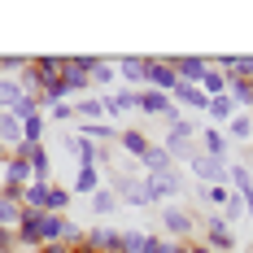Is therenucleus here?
<instances>
[{
    "label": "nucleus",
    "mask_w": 253,
    "mask_h": 253,
    "mask_svg": "<svg viewBox=\"0 0 253 253\" xmlns=\"http://www.w3.org/2000/svg\"><path fill=\"white\" fill-rule=\"evenodd\" d=\"M149 231H140V227H126L118 231V253H149Z\"/></svg>",
    "instance_id": "20"
},
{
    "label": "nucleus",
    "mask_w": 253,
    "mask_h": 253,
    "mask_svg": "<svg viewBox=\"0 0 253 253\" xmlns=\"http://www.w3.org/2000/svg\"><path fill=\"white\" fill-rule=\"evenodd\" d=\"M249 253H253V249H249Z\"/></svg>",
    "instance_id": "41"
},
{
    "label": "nucleus",
    "mask_w": 253,
    "mask_h": 253,
    "mask_svg": "<svg viewBox=\"0 0 253 253\" xmlns=\"http://www.w3.org/2000/svg\"><path fill=\"white\" fill-rule=\"evenodd\" d=\"M205 114H210V126H227L231 118L240 114V109H236V105H231V96L223 92V96H210V105H205Z\"/></svg>",
    "instance_id": "17"
},
{
    "label": "nucleus",
    "mask_w": 253,
    "mask_h": 253,
    "mask_svg": "<svg viewBox=\"0 0 253 253\" xmlns=\"http://www.w3.org/2000/svg\"><path fill=\"white\" fill-rule=\"evenodd\" d=\"M197 135H201V153L205 157H218V162L231 166V140H227L223 126H205V131H197Z\"/></svg>",
    "instance_id": "10"
},
{
    "label": "nucleus",
    "mask_w": 253,
    "mask_h": 253,
    "mask_svg": "<svg viewBox=\"0 0 253 253\" xmlns=\"http://www.w3.org/2000/svg\"><path fill=\"white\" fill-rule=\"evenodd\" d=\"M140 170H144V175H153V179H157V175H175L179 166H175V162H170V153L162 149V144H153V149L144 153V157H140Z\"/></svg>",
    "instance_id": "12"
},
{
    "label": "nucleus",
    "mask_w": 253,
    "mask_h": 253,
    "mask_svg": "<svg viewBox=\"0 0 253 253\" xmlns=\"http://www.w3.org/2000/svg\"><path fill=\"white\" fill-rule=\"evenodd\" d=\"M35 253H75V249H70V245H61V240H57V245H44V249H35Z\"/></svg>",
    "instance_id": "36"
},
{
    "label": "nucleus",
    "mask_w": 253,
    "mask_h": 253,
    "mask_svg": "<svg viewBox=\"0 0 253 253\" xmlns=\"http://www.w3.org/2000/svg\"><path fill=\"white\" fill-rule=\"evenodd\" d=\"M75 135L92 140V144H101V149L118 144V126H109V123H79V126H75Z\"/></svg>",
    "instance_id": "15"
},
{
    "label": "nucleus",
    "mask_w": 253,
    "mask_h": 253,
    "mask_svg": "<svg viewBox=\"0 0 253 253\" xmlns=\"http://www.w3.org/2000/svg\"><path fill=\"white\" fill-rule=\"evenodd\" d=\"M48 188H52V183H26V188H22V210H40V214H44Z\"/></svg>",
    "instance_id": "30"
},
{
    "label": "nucleus",
    "mask_w": 253,
    "mask_h": 253,
    "mask_svg": "<svg viewBox=\"0 0 253 253\" xmlns=\"http://www.w3.org/2000/svg\"><path fill=\"white\" fill-rule=\"evenodd\" d=\"M214 66H223L227 79H253V52H223L214 57Z\"/></svg>",
    "instance_id": "13"
},
{
    "label": "nucleus",
    "mask_w": 253,
    "mask_h": 253,
    "mask_svg": "<svg viewBox=\"0 0 253 253\" xmlns=\"http://www.w3.org/2000/svg\"><path fill=\"white\" fill-rule=\"evenodd\" d=\"M201 245H210L214 253H236L240 240H236V231H231L218 214H210V218H205V231H201Z\"/></svg>",
    "instance_id": "7"
},
{
    "label": "nucleus",
    "mask_w": 253,
    "mask_h": 253,
    "mask_svg": "<svg viewBox=\"0 0 253 253\" xmlns=\"http://www.w3.org/2000/svg\"><path fill=\"white\" fill-rule=\"evenodd\" d=\"M192 135H197V126H192V118H179V123H170L166 126V140H162V149L170 153V162H188V157H192Z\"/></svg>",
    "instance_id": "2"
},
{
    "label": "nucleus",
    "mask_w": 253,
    "mask_h": 253,
    "mask_svg": "<svg viewBox=\"0 0 253 253\" xmlns=\"http://www.w3.org/2000/svg\"><path fill=\"white\" fill-rule=\"evenodd\" d=\"M13 240H18V249H44V214L40 210H22V218L13 227Z\"/></svg>",
    "instance_id": "4"
},
{
    "label": "nucleus",
    "mask_w": 253,
    "mask_h": 253,
    "mask_svg": "<svg viewBox=\"0 0 253 253\" xmlns=\"http://www.w3.org/2000/svg\"><path fill=\"white\" fill-rule=\"evenodd\" d=\"M75 123H105V101H101V96L75 101Z\"/></svg>",
    "instance_id": "23"
},
{
    "label": "nucleus",
    "mask_w": 253,
    "mask_h": 253,
    "mask_svg": "<svg viewBox=\"0 0 253 253\" xmlns=\"http://www.w3.org/2000/svg\"><path fill=\"white\" fill-rule=\"evenodd\" d=\"M227 70H223V66H214V57H210V70H205V79L201 83H197V87H201L205 96H223V92H227Z\"/></svg>",
    "instance_id": "19"
},
{
    "label": "nucleus",
    "mask_w": 253,
    "mask_h": 253,
    "mask_svg": "<svg viewBox=\"0 0 253 253\" xmlns=\"http://www.w3.org/2000/svg\"><path fill=\"white\" fill-rule=\"evenodd\" d=\"M92 61H96V57H66L61 83L70 87V96H75V92H87V87H92V83H87V70H92Z\"/></svg>",
    "instance_id": "9"
},
{
    "label": "nucleus",
    "mask_w": 253,
    "mask_h": 253,
    "mask_svg": "<svg viewBox=\"0 0 253 253\" xmlns=\"http://www.w3.org/2000/svg\"><path fill=\"white\" fill-rule=\"evenodd\" d=\"M70 201H75V192H70L66 183H52V188H48V201H44V214H66Z\"/></svg>",
    "instance_id": "25"
},
{
    "label": "nucleus",
    "mask_w": 253,
    "mask_h": 253,
    "mask_svg": "<svg viewBox=\"0 0 253 253\" xmlns=\"http://www.w3.org/2000/svg\"><path fill=\"white\" fill-rule=\"evenodd\" d=\"M114 75H118V70H114V61H109V57H96V61H92V70H87V83H92V87H109Z\"/></svg>",
    "instance_id": "29"
},
{
    "label": "nucleus",
    "mask_w": 253,
    "mask_h": 253,
    "mask_svg": "<svg viewBox=\"0 0 253 253\" xmlns=\"http://www.w3.org/2000/svg\"><path fill=\"white\" fill-rule=\"evenodd\" d=\"M87 205H92V214H96V218H109V214H118V197H114L109 188H96V192L87 197Z\"/></svg>",
    "instance_id": "26"
},
{
    "label": "nucleus",
    "mask_w": 253,
    "mask_h": 253,
    "mask_svg": "<svg viewBox=\"0 0 253 253\" xmlns=\"http://www.w3.org/2000/svg\"><path fill=\"white\" fill-rule=\"evenodd\" d=\"M179 192H183V175H179V170H175V175H157V179L144 175V197H149V210H153V205H170Z\"/></svg>",
    "instance_id": "3"
},
{
    "label": "nucleus",
    "mask_w": 253,
    "mask_h": 253,
    "mask_svg": "<svg viewBox=\"0 0 253 253\" xmlns=\"http://www.w3.org/2000/svg\"><path fill=\"white\" fill-rule=\"evenodd\" d=\"M249 144H253V140H249Z\"/></svg>",
    "instance_id": "40"
},
{
    "label": "nucleus",
    "mask_w": 253,
    "mask_h": 253,
    "mask_svg": "<svg viewBox=\"0 0 253 253\" xmlns=\"http://www.w3.org/2000/svg\"><path fill=\"white\" fill-rule=\"evenodd\" d=\"M245 166H249V175H253V149H249V153H245Z\"/></svg>",
    "instance_id": "38"
},
{
    "label": "nucleus",
    "mask_w": 253,
    "mask_h": 253,
    "mask_svg": "<svg viewBox=\"0 0 253 253\" xmlns=\"http://www.w3.org/2000/svg\"><path fill=\"white\" fill-rule=\"evenodd\" d=\"M149 149H153V135H149V131H140V126H126V131H118V153H126L131 162H140Z\"/></svg>",
    "instance_id": "11"
},
{
    "label": "nucleus",
    "mask_w": 253,
    "mask_h": 253,
    "mask_svg": "<svg viewBox=\"0 0 253 253\" xmlns=\"http://www.w3.org/2000/svg\"><path fill=\"white\" fill-rule=\"evenodd\" d=\"M144 87L166 92V96L179 87V75L170 70V61H166V57H144Z\"/></svg>",
    "instance_id": "5"
},
{
    "label": "nucleus",
    "mask_w": 253,
    "mask_h": 253,
    "mask_svg": "<svg viewBox=\"0 0 253 253\" xmlns=\"http://www.w3.org/2000/svg\"><path fill=\"white\" fill-rule=\"evenodd\" d=\"M188 253H214V249H210V245H201V240H192V245H188Z\"/></svg>",
    "instance_id": "37"
},
{
    "label": "nucleus",
    "mask_w": 253,
    "mask_h": 253,
    "mask_svg": "<svg viewBox=\"0 0 253 253\" xmlns=\"http://www.w3.org/2000/svg\"><path fill=\"white\" fill-rule=\"evenodd\" d=\"M4 114H13L18 123H26V118H35L44 109H40V96H22V101H13V109H4Z\"/></svg>",
    "instance_id": "33"
},
{
    "label": "nucleus",
    "mask_w": 253,
    "mask_h": 253,
    "mask_svg": "<svg viewBox=\"0 0 253 253\" xmlns=\"http://www.w3.org/2000/svg\"><path fill=\"white\" fill-rule=\"evenodd\" d=\"M96 188H105L101 166H75V183H70V192H79V197H92Z\"/></svg>",
    "instance_id": "16"
},
{
    "label": "nucleus",
    "mask_w": 253,
    "mask_h": 253,
    "mask_svg": "<svg viewBox=\"0 0 253 253\" xmlns=\"http://www.w3.org/2000/svg\"><path fill=\"white\" fill-rule=\"evenodd\" d=\"M188 175H197L205 188H214V183H227V162H218V157H205L201 149L188 157Z\"/></svg>",
    "instance_id": "6"
},
{
    "label": "nucleus",
    "mask_w": 253,
    "mask_h": 253,
    "mask_svg": "<svg viewBox=\"0 0 253 253\" xmlns=\"http://www.w3.org/2000/svg\"><path fill=\"white\" fill-rule=\"evenodd\" d=\"M48 118H52V123H75V105H70V101H66V105H52Z\"/></svg>",
    "instance_id": "35"
},
{
    "label": "nucleus",
    "mask_w": 253,
    "mask_h": 253,
    "mask_svg": "<svg viewBox=\"0 0 253 253\" xmlns=\"http://www.w3.org/2000/svg\"><path fill=\"white\" fill-rule=\"evenodd\" d=\"M157 218H162V231H166V240H183V245H192V231H197V214L188 210V205H162L157 210Z\"/></svg>",
    "instance_id": "1"
},
{
    "label": "nucleus",
    "mask_w": 253,
    "mask_h": 253,
    "mask_svg": "<svg viewBox=\"0 0 253 253\" xmlns=\"http://www.w3.org/2000/svg\"><path fill=\"white\" fill-rule=\"evenodd\" d=\"M0 144H4V153H13L22 144V123L13 114H0Z\"/></svg>",
    "instance_id": "22"
},
{
    "label": "nucleus",
    "mask_w": 253,
    "mask_h": 253,
    "mask_svg": "<svg viewBox=\"0 0 253 253\" xmlns=\"http://www.w3.org/2000/svg\"><path fill=\"white\" fill-rule=\"evenodd\" d=\"M66 227H70V214H44V245L66 240Z\"/></svg>",
    "instance_id": "28"
},
{
    "label": "nucleus",
    "mask_w": 253,
    "mask_h": 253,
    "mask_svg": "<svg viewBox=\"0 0 253 253\" xmlns=\"http://www.w3.org/2000/svg\"><path fill=\"white\" fill-rule=\"evenodd\" d=\"M101 101H105V118H118V114H131V109H135L140 92H135V87H118V92H109Z\"/></svg>",
    "instance_id": "14"
},
{
    "label": "nucleus",
    "mask_w": 253,
    "mask_h": 253,
    "mask_svg": "<svg viewBox=\"0 0 253 253\" xmlns=\"http://www.w3.org/2000/svg\"><path fill=\"white\" fill-rule=\"evenodd\" d=\"M205 201L218 205V210H227V205L236 201V192H231V183H214V188H205Z\"/></svg>",
    "instance_id": "34"
},
{
    "label": "nucleus",
    "mask_w": 253,
    "mask_h": 253,
    "mask_svg": "<svg viewBox=\"0 0 253 253\" xmlns=\"http://www.w3.org/2000/svg\"><path fill=\"white\" fill-rule=\"evenodd\" d=\"M170 101H175L179 109H205V105H210V96H205L197 83H179L175 92H170Z\"/></svg>",
    "instance_id": "18"
},
{
    "label": "nucleus",
    "mask_w": 253,
    "mask_h": 253,
    "mask_svg": "<svg viewBox=\"0 0 253 253\" xmlns=\"http://www.w3.org/2000/svg\"><path fill=\"white\" fill-rule=\"evenodd\" d=\"M114 70H118L126 83L144 87V57H118V61H114Z\"/></svg>",
    "instance_id": "24"
},
{
    "label": "nucleus",
    "mask_w": 253,
    "mask_h": 253,
    "mask_svg": "<svg viewBox=\"0 0 253 253\" xmlns=\"http://www.w3.org/2000/svg\"><path fill=\"white\" fill-rule=\"evenodd\" d=\"M13 101H22L18 79H13V75H0V114H4V109H13Z\"/></svg>",
    "instance_id": "32"
},
{
    "label": "nucleus",
    "mask_w": 253,
    "mask_h": 253,
    "mask_svg": "<svg viewBox=\"0 0 253 253\" xmlns=\"http://www.w3.org/2000/svg\"><path fill=\"white\" fill-rule=\"evenodd\" d=\"M166 61L179 75V83H201L205 70H210V57H201V52H183V57H166Z\"/></svg>",
    "instance_id": "8"
},
{
    "label": "nucleus",
    "mask_w": 253,
    "mask_h": 253,
    "mask_svg": "<svg viewBox=\"0 0 253 253\" xmlns=\"http://www.w3.org/2000/svg\"><path fill=\"white\" fill-rule=\"evenodd\" d=\"M0 162H9V153H4V144H0Z\"/></svg>",
    "instance_id": "39"
},
{
    "label": "nucleus",
    "mask_w": 253,
    "mask_h": 253,
    "mask_svg": "<svg viewBox=\"0 0 253 253\" xmlns=\"http://www.w3.org/2000/svg\"><path fill=\"white\" fill-rule=\"evenodd\" d=\"M227 96H231L236 109L249 114V109H253V79H231V83H227Z\"/></svg>",
    "instance_id": "21"
},
{
    "label": "nucleus",
    "mask_w": 253,
    "mask_h": 253,
    "mask_svg": "<svg viewBox=\"0 0 253 253\" xmlns=\"http://www.w3.org/2000/svg\"><path fill=\"white\" fill-rule=\"evenodd\" d=\"M18 218H22V205L13 201V197H4V192H0V227L13 231V227H18Z\"/></svg>",
    "instance_id": "31"
},
{
    "label": "nucleus",
    "mask_w": 253,
    "mask_h": 253,
    "mask_svg": "<svg viewBox=\"0 0 253 253\" xmlns=\"http://www.w3.org/2000/svg\"><path fill=\"white\" fill-rule=\"evenodd\" d=\"M223 131H227V140H240V144H249V140H253V114H245V109H240V114H236V118L223 126Z\"/></svg>",
    "instance_id": "27"
}]
</instances>
